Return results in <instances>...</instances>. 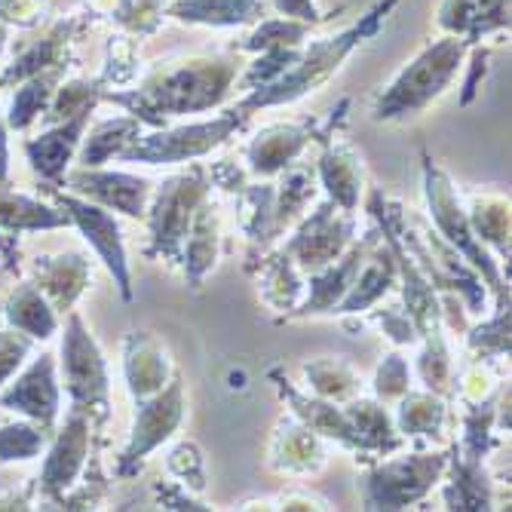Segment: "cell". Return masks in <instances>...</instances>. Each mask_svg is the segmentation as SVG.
<instances>
[{"instance_id":"cell-29","label":"cell","mask_w":512,"mask_h":512,"mask_svg":"<svg viewBox=\"0 0 512 512\" xmlns=\"http://www.w3.org/2000/svg\"><path fill=\"white\" fill-rule=\"evenodd\" d=\"M439 28L470 46L482 43V37L509 28V0H442Z\"/></svg>"},{"instance_id":"cell-6","label":"cell","mask_w":512,"mask_h":512,"mask_svg":"<svg viewBox=\"0 0 512 512\" xmlns=\"http://www.w3.org/2000/svg\"><path fill=\"white\" fill-rule=\"evenodd\" d=\"M62 387L71 399L74 408L86 411L96 433L111 417V375H108V362L99 347V341L92 338L86 329V322L77 310L65 313V329H62Z\"/></svg>"},{"instance_id":"cell-14","label":"cell","mask_w":512,"mask_h":512,"mask_svg":"<svg viewBox=\"0 0 512 512\" xmlns=\"http://www.w3.org/2000/svg\"><path fill=\"white\" fill-rule=\"evenodd\" d=\"M65 191L105 206L108 212H120L126 218H138L145 221L151 197H154V181L135 172H123V169H105V166H77L71 172H65L62 178Z\"/></svg>"},{"instance_id":"cell-61","label":"cell","mask_w":512,"mask_h":512,"mask_svg":"<svg viewBox=\"0 0 512 512\" xmlns=\"http://www.w3.org/2000/svg\"><path fill=\"white\" fill-rule=\"evenodd\" d=\"M10 178V142H7V117L0 114V184Z\"/></svg>"},{"instance_id":"cell-8","label":"cell","mask_w":512,"mask_h":512,"mask_svg":"<svg viewBox=\"0 0 512 512\" xmlns=\"http://www.w3.org/2000/svg\"><path fill=\"white\" fill-rule=\"evenodd\" d=\"M246 114L234 105L221 111L212 120L181 123V126H163L154 132H142L129 148L120 151V163H142V166H172V163H191L200 160L221 145H227L243 126Z\"/></svg>"},{"instance_id":"cell-12","label":"cell","mask_w":512,"mask_h":512,"mask_svg":"<svg viewBox=\"0 0 512 512\" xmlns=\"http://www.w3.org/2000/svg\"><path fill=\"white\" fill-rule=\"evenodd\" d=\"M92 427L89 414L80 408H68V417L62 430L56 433V439L50 442V451H46L43 470L37 479V488L46 500L53 503H65V497L71 491H77V485L86 479L89 467H92Z\"/></svg>"},{"instance_id":"cell-17","label":"cell","mask_w":512,"mask_h":512,"mask_svg":"<svg viewBox=\"0 0 512 512\" xmlns=\"http://www.w3.org/2000/svg\"><path fill=\"white\" fill-rule=\"evenodd\" d=\"M267 378H270V384L276 387V393H279V399H283V405L289 408V414H295L301 424H307V427H310L313 433H319L325 442H335V445L347 448L350 454H359V439H356V433H353L350 417L344 414V405L298 390V387L286 378V371L279 368V365H273V368L267 371Z\"/></svg>"},{"instance_id":"cell-44","label":"cell","mask_w":512,"mask_h":512,"mask_svg":"<svg viewBox=\"0 0 512 512\" xmlns=\"http://www.w3.org/2000/svg\"><path fill=\"white\" fill-rule=\"evenodd\" d=\"M497 313L479 325H470L467 332V353L473 359H509V350H512V341H509V332H512V310L509 307H494Z\"/></svg>"},{"instance_id":"cell-60","label":"cell","mask_w":512,"mask_h":512,"mask_svg":"<svg viewBox=\"0 0 512 512\" xmlns=\"http://www.w3.org/2000/svg\"><path fill=\"white\" fill-rule=\"evenodd\" d=\"M267 4L279 13V16H289V19H298V22H307V25H319L329 16H322L316 0H267Z\"/></svg>"},{"instance_id":"cell-56","label":"cell","mask_w":512,"mask_h":512,"mask_svg":"<svg viewBox=\"0 0 512 512\" xmlns=\"http://www.w3.org/2000/svg\"><path fill=\"white\" fill-rule=\"evenodd\" d=\"M209 178H212V188H221V191H227V194H240V191L246 188V184L252 181L249 169L240 166L234 157H224V160L212 163Z\"/></svg>"},{"instance_id":"cell-33","label":"cell","mask_w":512,"mask_h":512,"mask_svg":"<svg viewBox=\"0 0 512 512\" xmlns=\"http://www.w3.org/2000/svg\"><path fill=\"white\" fill-rule=\"evenodd\" d=\"M396 430L402 433V439H439L445 433L448 424V399L430 390H408L399 402H396Z\"/></svg>"},{"instance_id":"cell-37","label":"cell","mask_w":512,"mask_h":512,"mask_svg":"<svg viewBox=\"0 0 512 512\" xmlns=\"http://www.w3.org/2000/svg\"><path fill=\"white\" fill-rule=\"evenodd\" d=\"M142 123H138L132 114L123 117H111L102 120L89 129V135L83 132V142L77 148V163L80 166H105L108 160H117L123 148H129L138 135H142Z\"/></svg>"},{"instance_id":"cell-1","label":"cell","mask_w":512,"mask_h":512,"mask_svg":"<svg viewBox=\"0 0 512 512\" xmlns=\"http://www.w3.org/2000/svg\"><path fill=\"white\" fill-rule=\"evenodd\" d=\"M237 80L240 62L234 56H175L157 62L132 89H105L102 102L123 108L148 129H163L172 117L221 108Z\"/></svg>"},{"instance_id":"cell-51","label":"cell","mask_w":512,"mask_h":512,"mask_svg":"<svg viewBox=\"0 0 512 512\" xmlns=\"http://www.w3.org/2000/svg\"><path fill=\"white\" fill-rule=\"evenodd\" d=\"M163 0H114L111 16L129 34H154L163 22Z\"/></svg>"},{"instance_id":"cell-7","label":"cell","mask_w":512,"mask_h":512,"mask_svg":"<svg viewBox=\"0 0 512 512\" xmlns=\"http://www.w3.org/2000/svg\"><path fill=\"white\" fill-rule=\"evenodd\" d=\"M209 194H212V178H209V169L200 163L154 184V197L145 215L148 234H151L148 258H160L169 267L181 264V246H184V237H188L191 218Z\"/></svg>"},{"instance_id":"cell-31","label":"cell","mask_w":512,"mask_h":512,"mask_svg":"<svg viewBox=\"0 0 512 512\" xmlns=\"http://www.w3.org/2000/svg\"><path fill=\"white\" fill-rule=\"evenodd\" d=\"M166 16L184 25L240 28L255 25L267 16V0H172Z\"/></svg>"},{"instance_id":"cell-36","label":"cell","mask_w":512,"mask_h":512,"mask_svg":"<svg viewBox=\"0 0 512 512\" xmlns=\"http://www.w3.org/2000/svg\"><path fill=\"white\" fill-rule=\"evenodd\" d=\"M4 316L10 322V329H19L34 341H50L53 335H59V313L34 283H19L10 292Z\"/></svg>"},{"instance_id":"cell-39","label":"cell","mask_w":512,"mask_h":512,"mask_svg":"<svg viewBox=\"0 0 512 512\" xmlns=\"http://www.w3.org/2000/svg\"><path fill=\"white\" fill-rule=\"evenodd\" d=\"M71 34H74V22H59L43 40H37L19 62H13L4 71V77H0V86H4V83H22V80L34 77V74H43V71H59L62 59L68 53Z\"/></svg>"},{"instance_id":"cell-19","label":"cell","mask_w":512,"mask_h":512,"mask_svg":"<svg viewBox=\"0 0 512 512\" xmlns=\"http://www.w3.org/2000/svg\"><path fill=\"white\" fill-rule=\"evenodd\" d=\"M319 145H322V154L316 160V178L322 184L325 197L344 212H356L365 194V166H362L359 151L347 138H338L335 132L322 135Z\"/></svg>"},{"instance_id":"cell-58","label":"cell","mask_w":512,"mask_h":512,"mask_svg":"<svg viewBox=\"0 0 512 512\" xmlns=\"http://www.w3.org/2000/svg\"><path fill=\"white\" fill-rule=\"evenodd\" d=\"M473 50V56H470V65H467V80H463V92H460V105H470L473 102V96L479 92V86H482V80L488 77V62H491V50L488 46H482V43H473L470 46Z\"/></svg>"},{"instance_id":"cell-54","label":"cell","mask_w":512,"mask_h":512,"mask_svg":"<svg viewBox=\"0 0 512 512\" xmlns=\"http://www.w3.org/2000/svg\"><path fill=\"white\" fill-rule=\"evenodd\" d=\"M371 322H375L378 332L387 335V341H393L396 347H414L417 341H421V335H417L411 316L402 307H381V310H375Z\"/></svg>"},{"instance_id":"cell-16","label":"cell","mask_w":512,"mask_h":512,"mask_svg":"<svg viewBox=\"0 0 512 512\" xmlns=\"http://www.w3.org/2000/svg\"><path fill=\"white\" fill-rule=\"evenodd\" d=\"M0 408L19 411L28 421L40 424L43 430L56 427V417L62 411V387L56 378V356L53 353H40L31 359V365L0 393Z\"/></svg>"},{"instance_id":"cell-5","label":"cell","mask_w":512,"mask_h":512,"mask_svg":"<svg viewBox=\"0 0 512 512\" xmlns=\"http://www.w3.org/2000/svg\"><path fill=\"white\" fill-rule=\"evenodd\" d=\"M448 467V451H408L393 457L365 460V470L356 479L359 506L365 512H399L421 503Z\"/></svg>"},{"instance_id":"cell-22","label":"cell","mask_w":512,"mask_h":512,"mask_svg":"<svg viewBox=\"0 0 512 512\" xmlns=\"http://www.w3.org/2000/svg\"><path fill=\"white\" fill-rule=\"evenodd\" d=\"M442 503L451 512H491L500 509L497 485L485 460L463 457L457 448L448 451V467L442 473Z\"/></svg>"},{"instance_id":"cell-24","label":"cell","mask_w":512,"mask_h":512,"mask_svg":"<svg viewBox=\"0 0 512 512\" xmlns=\"http://www.w3.org/2000/svg\"><path fill=\"white\" fill-rule=\"evenodd\" d=\"M221 258V206L212 200V194L197 206L188 237L181 246V273L188 279L191 289H200L206 283V276L215 270Z\"/></svg>"},{"instance_id":"cell-45","label":"cell","mask_w":512,"mask_h":512,"mask_svg":"<svg viewBox=\"0 0 512 512\" xmlns=\"http://www.w3.org/2000/svg\"><path fill=\"white\" fill-rule=\"evenodd\" d=\"M310 28L313 25L298 22V19H289V16H273V19L264 16L243 37V43L237 46V50H243V53H261V50H276V46H304L307 37H310Z\"/></svg>"},{"instance_id":"cell-26","label":"cell","mask_w":512,"mask_h":512,"mask_svg":"<svg viewBox=\"0 0 512 512\" xmlns=\"http://www.w3.org/2000/svg\"><path fill=\"white\" fill-rule=\"evenodd\" d=\"M344 414L350 417L353 433L359 439L356 460H375V457H387L393 451H402L405 439L396 430L393 411L381 399L353 396V399L344 402Z\"/></svg>"},{"instance_id":"cell-18","label":"cell","mask_w":512,"mask_h":512,"mask_svg":"<svg viewBox=\"0 0 512 512\" xmlns=\"http://www.w3.org/2000/svg\"><path fill=\"white\" fill-rule=\"evenodd\" d=\"M329 463V442L319 433H313L307 424H301L295 414L283 417L276 424L267 448V467L276 476L286 479H304L316 476Z\"/></svg>"},{"instance_id":"cell-28","label":"cell","mask_w":512,"mask_h":512,"mask_svg":"<svg viewBox=\"0 0 512 512\" xmlns=\"http://www.w3.org/2000/svg\"><path fill=\"white\" fill-rule=\"evenodd\" d=\"M237 203L243 209V237L249 243L246 249V273H255L261 258L270 252L276 237V215H273V181L270 178H252L246 188L237 194Z\"/></svg>"},{"instance_id":"cell-23","label":"cell","mask_w":512,"mask_h":512,"mask_svg":"<svg viewBox=\"0 0 512 512\" xmlns=\"http://www.w3.org/2000/svg\"><path fill=\"white\" fill-rule=\"evenodd\" d=\"M31 273H34V286L46 295L53 310L68 313L92 283V261L83 252L43 255L31 261Z\"/></svg>"},{"instance_id":"cell-27","label":"cell","mask_w":512,"mask_h":512,"mask_svg":"<svg viewBox=\"0 0 512 512\" xmlns=\"http://www.w3.org/2000/svg\"><path fill=\"white\" fill-rule=\"evenodd\" d=\"M396 286H399V267H396L393 249L381 237V243L371 249V255L365 258V264L359 267L350 292L341 298V304L335 307V313L338 316L368 313L371 307H378Z\"/></svg>"},{"instance_id":"cell-41","label":"cell","mask_w":512,"mask_h":512,"mask_svg":"<svg viewBox=\"0 0 512 512\" xmlns=\"http://www.w3.org/2000/svg\"><path fill=\"white\" fill-rule=\"evenodd\" d=\"M500 393V390H497ZM497 393L491 399L482 402H470L463 408L460 417V442L454 445L463 457L470 460H485L494 448V436H497Z\"/></svg>"},{"instance_id":"cell-2","label":"cell","mask_w":512,"mask_h":512,"mask_svg":"<svg viewBox=\"0 0 512 512\" xmlns=\"http://www.w3.org/2000/svg\"><path fill=\"white\" fill-rule=\"evenodd\" d=\"M399 0H378L365 16H359V22H353L350 28L313 40L310 46L304 43V50L298 56V62L267 86L249 89L246 96L237 102V108L252 117L261 108H279V105H295L301 102L310 92H316L322 83H329L335 77V71L350 59V53L356 50L359 43H365L368 37H375L381 31V25L387 22V16L396 10Z\"/></svg>"},{"instance_id":"cell-40","label":"cell","mask_w":512,"mask_h":512,"mask_svg":"<svg viewBox=\"0 0 512 512\" xmlns=\"http://www.w3.org/2000/svg\"><path fill=\"white\" fill-rule=\"evenodd\" d=\"M421 353H417V378L430 393H439L445 399L454 396V384H457V368H454V353L448 347L445 338V325L430 335H424L421 341Z\"/></svg>"},{"instance_id":"cell-34","label":"cell","mask_w":512,"mask_h":512,"mask_svg":"<svg viewBox=\"0 0 512 512\" xmlns=\"http://www.w3.org/2000/svg\"><path fill=\"white\" fill-rule=\"evenodd\" d=\"M467 218L479 243L500 258V264H509V234H512V212L509 197L503 194H470L467 200Z\"/></svg>"},{"instance_id":"cell-57","label":"cell","mask_w":512,"mask_h":512,"mask_svg":"<svg viewBox=\"0 0 512 512\" xmlns=\"http://www.w3.org/2000/svg\"><path fill=\"white\" fill-rule=\"evenodd\" d=\"M270 509H279V512H310V509H332V503L307 491V488H289L283 494H276L270 500Z\"/></svg>"},{"instance_id":"cell-15","label":"cell","mask_w":512,"mask_h":512,"mask_svg":"<svg viewBox=\"0 0 512 512\" xmlns=\"http://www.w3.org/2000/svg\"><path fill=\"white\" fill-rule=\"evenodd\" d=\"M381 243V230L378 224L365 230L362 237H356L341 258H335L329 267H322L319 273L307 276V295L304 301L286 313L279 322H295V319H307V316H322V313H335V307L341 304V298L350 292L353 279L359 273V267L365 264V258L371 255V249H375Z\"/></svg>"},{"instance_id":"cell-13","label":"cell","mask_w":512,"mask_h":512,"mask_svg":"<svg viewBox=\"0 0 512 512\" xmlns=\"http://www.w3.org/2000/svg\"><path fill=\"white\" fill-rule=\"evenodd\" d=\"M56 206L68 212L71 224L80 230L83 240L89 243V249L96 252V258L105 264V270L111 273L120 298L132 301V295H135L132 270H129L126 240H123V227H120L117 215L108 212L105 206H96V203L71 194V191H56Z\"/></svg>"},{"instance_id":"cell-43","label":"cell","mask_w":512,"mask_h":512,"mask_svg":"<svg viewBox=\"0 0 512 512\" xmlns=\"http://www.w3.org/2000/svg\"><path fill=\"white\" fill-rule=\"evenodd\" d=\"M102 92H105L102 80H68L65 86H56L50 105L43 111L46 126L71 120L77 114H92L102 102Z\"/></svg>"},{"instance_id":"cell-53","label":"cell","mask_w":512,"mask_h":512,"mask_svg":"<svg viewBox=\"0 0 512 512\" xmlns=\"http://www.w3.org/2000/svg\"><path fill=\"white\" fill-rule=\"evenodd\" d=\"M31 347H34L31 335L19 329H0V390L16 378V371L31 356Z\"/></svg>"},{"instance_id":"cell-20","label":"cell","mask_w":512,"mask_h":512,"mask_svg":"<svg viewBox=\"0 0 512 512\" xmlns=\"http://www.w3.org/2000/svg\"><path fill=\"white\" fill-rule=\"evenodd\" d=\"M316 142L313 123H270L246 145V169L252 178H276L286 166L301 160L307 145Z\"/></svg>"},{"instance_id":"cell-50","label":"cell","mask_w":512,"mask_h":512,"mask_svg":"<svg viewBox=\"0 0 512 512\" xmlns=\"http://www.w3.org/2000/svg\"><path fill=\"white\" fill-rule=\"evenodd\" d=\"M301 50H304V46H276V50H261L258 59H255V62L246 68V74H243L246 92H249V89H258V86H267V83H273V80L283 77V74L298 62Z\"/></svg>"},{"instance_id":"cell-59","label":"cell","mask_w":512,"mask_h":512,"mask_svg":"<svg viewBox=\"0 0 512 512\" xmlns=\"http://www.w3.org/2000/svg\"><path fill=\"white\" fill-rule=\"evenodd\" d=\"M439 310H442V325L451 329L454 335H463L470 329V319H467V304H463L460 295L454 292H439Z\"/></svg>"},{"instance_id":"cell-21","label":"cell","mask_w":512,"mask_h":512,"mask_svg":"<svg viewBox=\"0 0 512 512\" xmlns=\"http://www.w3.org/2000/svg\"><path fill=\"white\" fill-rule=\"evenodd\" d=\"M123 378L132 402L154 396L175 378L172 356L154 332L135 329L123 338Z\"/></svg>"},{"instance_id":"cell-30","label":"cell","mask_w":512,"mask_h":512,"mask_svg":"<svg viewBox=\"0 0 512 512\" xmlns=\"http://www.w3.org/2000/svg\"><path fill=\"white\" fill-rule=\"evenodd\" d=\"M255 273H258L261 301L270 310H276L279 319H283L286 313H292L307 295V276L301 273V267L283 249L267 252L261 258V264L255 267Z\"/></svg>"},{"instance_id":"cell-52","label":"cell","mask_w":512,"mask_h":512,"mask_svg":"<svg viewBox=\"0 0 512 512\" xmlns=\"http://www.w3.org/2000/svg\"><path fill=\"white\" fill-rule=\"evenodd\" d=\"M138 77V53L129 37H111L108 43V65L102 71V86H126Z\"/></svg>"},{"instance_id":"cell-11","label":"cell","mask_w":512,"mask_h":512,"mask_svg":"<svg viewBox=\"0 0 512 512\" xmlns=\"http://www.w3.org/2000/svg\"><path fill=\"white\" fill-rule=\"evenodd\" d=\"M359 221L356 212L338 209L329 197L313 206L295 227L289 240L283 243V252L301 267L304 276L319 273L322 267H329L335 258L344 255V249L356 240Z\"/></svg>"},{"instance_id":"cell-3","label":"cell","mask_w":512,"mask_h":512,"mask_svg":"<svg viewBox=\"0 0 512 512\" xmlns=\"http://www.w3.org/2000/svg\"><path fill=\"white\" fill-rule=\"evenodd\" d=\"M470 53V43L463 37L445 34L427 43L381 92L371 105V120L375 123H396L424 114L433 102L445 96V89L454 83L463 59Z\"/></svg>"},{"instance_id":"cell-48","label":"cell","mask_w":512,"mask_h":512,"mask_svg":"<svg viewBox=\"0 0 512 512\" xmlns=\"http://www.w3.org/2000/svg\"><path fill=\"white\" fill-rule=\"evenodd\" d=\"M46 436H50V430H43L34 421L4 424L0 427V463L37 457L46 448Z\"/></svg>"},{"instance_id":"cell-25","label":"cell","mask_w":512,"mask_h":512,"mask_svg":"<svg viewBox=\"0 0 512 512\" xmlns=\"http://www.w3.org/2000/svg\"><path fill=\"white\" fill-rule=\"evenodd\" d=\"M86 123H89V114H77L71 120L46 126L37 138H28V142H25V154H28L31 169L40 178L59 184L65 178V172H68L71 160L77 157V148L83 142Z\"/></svg>"},{"instance_id":"cell-9","label":"cell","mask_w":512,"mask_h":512,"mask_svg":"<svg viewBox=\"0 0 512 512\" xmlns=\"http://www.w3.org/2000/svg\"><path fill=\"white\" fill-rule=\"evenodd\" d=\"M399 237L405 243V249L411 252V258L417 261L427 273V279L436 286V292H454L463 298L467 304V313H482L485 307V298H488V289L482 283V276L463 261L436 230L417 224L405 206H402V215H399Z\"/></svg>"},{"instance_id":"cell-62","label":"cell","mask_w":512,"mask_h":512,"mask_svg":"<svg viewBox=\"0 0 512 512\" xmlns=\"http://www.w3.org/2000/svg\"><path fill=\"white\" fill-rule=\"evenodd\" d=\"M0 255H4L7 267H13V264L19 261V246H16V237L4 234V230H0Z\"/></svg>"},{"instance_id":"cell-55","label":"cell","mask_w":512,"mask_h":512,"mask_svg":"<svg viewBox=\"0 0 512 512\" xmlns=\"http://www.w3.org/2000/svg\"><path fill=\"white\" fill-rule=\"evenodd\" d=\"M154 494H157V500H160V506L163 509H188V512H203V509H209L197 494H191L188 488H184L181 482H175V479H160L157 485H154Z\"/></svg>"},{"instance_id":"cell-42","label":"cell","mask_w":512,"mask_h":512,"mask_svg":"<svg viewBox=\"0 0 512 512\" xmlns=\"http://www.w3.org/2000/svg\"><path fill=\"white\" fill-rule=\"evenodd\" d=\"M56 86H59V71H43L22 80L7 114V129H28L37 117H43Z\"/></svg>"},{"instance_id":"cell-49","label":"cell","mask_w":512,"mask_h":512,"mask_svg":"<svg viewBox=\"0 0 512 512\" xmlns=\"http://www.w3.org/2000/svg\"><path fill=\"white\" fill-rule=\"evenodd\" d=\"M371 390H375V399H381L384 405H396L411 390V368L399 350H390L381 356V362L375 368V381H371Z\"/></svg>"},{"instance_id":"cell-32","label":"cell","mask_w":512,"mask_h":512,"mask_svg":"<svg viewBox=\"0 0 512 512\" xmlns=\"http://www.w3.org/2000/svg\"><path fill=\"white\" fill-rule=\"evenodd\" d=\"M276 178L279 181L273 184V215H276V237H283L307 215V206L319 191V178H316V166L298 160L286 166Z\"/></svg>"},{"instance_id":"cell-4","label":"cell","mask_w":512,"mask_h":512,"mask_svg":"<svg viewBox=\"0 0 512 512\" xmlns=\"http://www.w3.org/2000/svg\"><path fill=\"white\" fill-rule=\"evenodd\" d=\"M421 172H424V197H427L433 230L482 276L485 289L494 295V307H509V267L503 270V264L473 234L467 206H463L454 181L427 151H421Z\"/></svg>"},{"instance_id":"cell-38","label":"cell","mask_w":512,"mask_h":512,"mask_svg":"<svg viewBox=\"0 0 512 512\" xmlns=\"http://www.w3.org/2000/svg\"><path fill=\"white\" fill-rule=\"evenodd\" d=\"M301 375H304V384L310 387L313 396H322V399L338 402V405H344L347 399L359 396V387H362L359 368L350 359H344V356L310 359V362H304Z\"/></svg>"},{"instance_id":"cell-47","label":"cell","mask_w":512,"mask_h":512,"mask_svg":"<svg viewBox=\"0 0 512 512\" xmlns=\"http://www.w3.org/2000/svg\"><path fill=\"white\" fill-rule=\"evenodd\" d=\"M166 470L191 494L200 497L206 491V454L194 439H181L178 445H172V451L166 457Z\"/></svg>"},{"instance_id":"cell-35","label":"cell","mask_w":512,"mask_h":512,"mask_svg":"<svg viewBox=\"0 0 512 512\" xmlns=\"http://www.w3.org/2000/svg\"><path fill=\"white\" fill-rule=\"evenodd\" d=\"M59 227H71L65 209L28 194H16L0 184V230L4 234L16 237L25 234V230H59Z\"/></svg>"},{"instance_id":"cell-10","label":"cell","mask_w":512,"mask_h":512,"mask_svg":"<svg viewBox=\"0 0 512 512\" xmlns=\"http://www.w3.org/2000/svg\"><path fill=\"white\" fill-rule=\"evenodd\" d=\"M184 414H188V396H184L181 378H172L154 396L135 402L129 442L120 451V460H117V476L120 479L138 476L142 463L181 430Z\"/></svg>"},{"instance_id":"cell-46","label":"cell","mask_w":512,"mask_h":512,"mask_svg":"<svg viewBox=\"0 0 512 512\" xmlns=\"http://www.w3.org/2000/svg\"><path fill=\"white\" fill-rule=\"evenodd\" d=\"M500 359H473L467 368L457 375V384H454V396L470 405V402H482V399H491L506 381L497 371Z\"/></svg>"}]
</instances>
